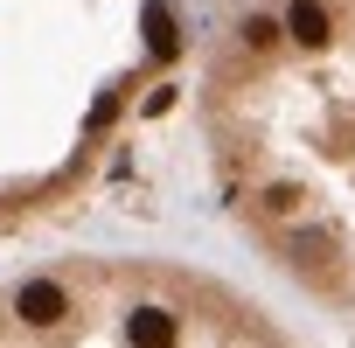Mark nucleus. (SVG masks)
<instances>
[{
  "label": "nucleus",
  "instance_id": "nucleus-1",
  "mask_svg": "<svg viewBox=\"0 0 355 348\" xmlns=\"http://www.w3.org/2000/svg\"><path fill=\"white\" fill-rule=\"evenodd\" d=\"M196 132L251 251L355 320V0H237L202 49Z\"/></svg>",
  "mask_w": 355,
  "mask_h": 348
},
{
  "label": "nucleus",
  "instance_id": "nucleus-2",
  "mask_svg": "<svg viewBox=\"0 0 355 348\" xmlns=\"http://www.w3.org/2000/svg\"><path fill=\"white\" fill-rule=\"evenodd\" d=\"M0 348H306L244 286L182 258H49L0 286Z\"/></svg>",
  "mask_w": 355,
  "mask_h": 348
}]
</instances>
